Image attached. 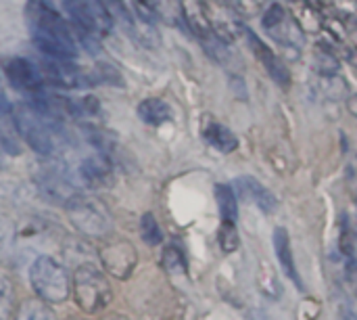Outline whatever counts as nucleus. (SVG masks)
Instances as JSON below:
<instances>
[{
  "mask_svg": "<svg viewBox=\"0 0 357 320\" xmlns=\"http://www.w3.org/2000/svg\"><path fill=\"white\" fill-rule=\"evenodd\" d=\"M25 23L31 40L48 59L75 61L79 54L77 40L71 25L65 17L54 10L46 0H27L25 4Z\"/></svg>",
  "mask_w": 357,
  "mask_h": 320,
  "instance_id": "obj_1",
  "label": "nucleus"
},
{
  "mask_svg": "<svg viewBox=\"0 0 357 320\" xmlns=\"http://www.w3.org/2000/svg\"><path fill=\"white\" fill-rule=\"evenodd\" d=\"M29 283L44 302L59 304L69 298L67 268L54 258H48V256L36 258L29 268Z\"/></svg>",
  "mask_w": 357,
  "mask_h": 320,
  "instance_id": "obj_2",
  "label": "nucleus"
},
{
  "mask_svg": "<svg viewBox=\"0 0 357 320\" xmlns=\"http://www.w3.org/2000/svg\"><path fill=\"white\" fill-rule=\"evenodd\" d=\"M73 296L75 304L86 314H96L111 304L113 291L102 272H98L94 266L82 264L73 275Z\"/></svg>",
  "mask_w": 357,
  "mask_h": 320,
  "instance_id": "obj_3",
  "label": "nucleus"
},
{
  "mask_svg": "<svg viewBox=\"0 0 357 320\" xmlns=\"http://www.w3.org/2000/svg\"><path fill=\"white\" fill-rule=\"evenodd\" d=\"M21 138L40 155L54 153V122L38 113L31 105H21L13 111Z\"/></svg>",
  "mask_w": 357,
  "mask_h": 320,
  "instance_id": "obj_4",
  "label": "nucleus"
},
{
  "mask_svg": "<svg viewBox=\"0 0 357 320\" xmlns=\"http://www.w3.org/2000/svg\"><path fill=\"white\" fill-rule=\"evenodd\" d=\"M73 25L86 36H105L113 29V15L105 0H63Z\"/></svg>",
  "mask_w": 357,
  "mask_h": 320,
  "instance_id": "obj_5",
  "label": "nucleus"
},
{
  "mask_svg": "<svg viewBox=\"0 0 357 320\" xmlns=\"http://www.w3.org/2000/svg\"><path fill=\"white\" fill-rule=\"evenodd\" d=\"M69 222L88 237H102L111 231V218L102 205L88 197H75L69 205H65Z\"/></svg>",
  "mask_w": 357,
  "mask_h": 320,
  "instance_id": "obj_6",
  "label": "nucleus"
},
{
  "mask_svg": "<svg viewBox=\"0 0 357 320\" xmlns=\"http://www.w3.org/2000/svg\"><path fill=\"white\" fill-rule=\"evenodd\" d=\"M98 258H100L102 268L119 281H126L134 272L136 262H138V254L134 245L126 239L105 241L98 247Z\"/></svg>",
  "mask_w": 357,
  "mask_h": 320,
  "instance_id": "obj_7",
  "label": "nucleus"
},
{
  "mask_svg": "<svg viewBox=\"0 0 357 320\" xmlns=\"http://www.w3.org/2000/svg\"><path fill=\"white\" fill-rule=\"evenodd\" d=\"M2 69H4V75L8 78V82L29 94V96H36L42 92L44 88V78H42V71L38 65H33L29 59H23V57H8L2 61Z\"/></svg>",
  "mask_w": 357,
  "mask_h": 320,
  "instance_id": "obj_8",
  "label": "nucleus"
},
{
  "mask_svg": "<svg viewBox=\"0 0 357 320\" xmlns=\"http://www.w3.org/2000/svg\"><path fill=\"white\" fill-rule=\"evenodd\" d=\"M243 29H245V34H247V38H249V44H251L253 52L257 54V59L261 61V65L266 67V71L270 73V78H272L278 86L289 88V84H291V73H289L287 65L274 54V50H272L261 38H257V36H255L251 29H247L245 25H243Z\"/></svg>",
  "mask_w": 357,
  "mask_h": 320,
  "instance_id": "obj_9",
  "label": "nucleus"
},
{
  "mask_svg": "<svg viewBox=\"0 0 357 320\" xmlns=\"http://www.w3.org/2000/svg\"><path fill=\"white\" fill-rule=\"evenodd\" d=\"M182 13L186 17V23L190 25L192 34L201 40L209 38L213 34L211 29V17H209V4L205 0H180Z\"/></svg>",
  "mask_w": 357,
  "mask_h": 320,
  "instance_id": "obj_10",
  "label": "nucleus"
},
{
  "mask_svg": "<svg viewBox=\"0 0 357 320\" xmlns=\"http://www.w3.org/2000/svg\"><path fill=\"white\" fill-rule=\"evenodd\" d=\"M236 187H238V191H241L249 201H253L264 214H272V212L276 210L278 201H276L274 193H272L270 189H266L261 182H257L255 178H251V176H241V178L236 180Z\"/></svg>",
  "mask_w": 357,
  "mask_h": 320,
  "instance_id": "obj_11",
  "label": "nucleus"
},
{
  "mask_svg": "<svg viewBox=\"0 0 357 320\" xmlns=\"http://www.w3.org/2000/svg\"><path fill=\"white\" fill-rule=\"evenodd\" d=\"M272 241H274V249H276V256H278V262L284 270V275L301 289V279H299V272H297V266H295V258H293V249H291V239H289V233L287 228L278 226L272 235Z\"/></svg>",
  "mask_w": 357,
  "mask_h": 320,
  "instance_id": "obj_12",
  "label": "nucleus"
},
{
  "mask_svg": "<svg viewBox=\"0 0 357 320\" xmlns=\"http://www.w3.org/2000/svg\"><path fill=\"white\" fill-rule=\"evenodd\" d=\"M40 191L46 199H50L52 203H59V205H69L75 197H79V193L75 191L73 184H69L65 178L61 176H44L40 180Z\"/></svg>",
  "mask_w": 357,
  "mask_h": 320,
  "instance_id": "obj_13",
  "label": "nucleus"
},
{
  "mask_svg": "<svg viewBox=\"0 0 357 320\" xmlns=\"http://www.w3.org/2000/svg\"><path fill=\"white\" fill-rule=\"evenodd\" d=\"M0 147L8 155H19L21 153V134L15 122V115L10 107L0 113Z\"/></svg>",
  "mask_w": 357,
  "mask_h": 320,
  "instance_id": "obj_14",
  "label": "nucleus"
},
{
  "mask_svg": "<svg viewBox=\"0 0 357 320\" xmlns=\"http://www.w3.org/2000/svg\"><path fill=\"white\" fill-rule=\"evenodd\" d=\"M203 138L220 153H232L238 147V138L232 134V130H228L222 124H207L203 130Z\"/></svg>",
  "mask_w": 357,
  "mask_h": 320,
  "instance_id": "obj_15",
  "label": "nucleus"
},
{
  "mask_svg": "<svg viewBox=\"0 0 357 320\" xmlns=\"http://www.w3.org/2000/svg\"><path fill=\"white\" fill-rule=\"evenodd\" d=\"M79 174L82 178L92 184V187H98V184H105L107 178L111 176V161L105 157V155H94V157H88L82 161L79 166Z\"/></svg>",
  "mask_w": 357,
  "mask_h": 320,
  "instance_id": "obj_16",
  "label": "nucleus"
},
{
  "mask_svg": "<svg viewBox=\"0 0 357 320\" xmlns=\"http://www.w3.org/2000/svg\"><path fill=\"white\" fill-rule=\"evenodd\" d=\"M138 117L149 126H161L172 119V107L161 99H146L138 105Z\"/></svg>",
  "mask_w": 357,
  "mask_h": 320,
  "instance_id": "obj_17",
  "label": "nucleus"
},
{
  "mask_svg": "<svg viewBox=\"0 0 357 320\" xmlns=\"http://www.w3.org/2000/svg\"><path fill=\"white\" fill-rule=\"evenodd\" d=\"M203 42V48H205V52L215 61V63H220V65H224V67H230L234 61H236V54L232 52V48H230V44H226L224 40H220V38H215L213 34L209 36V38H205V40H201Z\"/></svg>",
  "mask_w": 357,
  "mask_h": 320,
  "instance_id": "obj_18",
  "label": "nucleus"
},
{
  "mask_svg": "<svg viewBox=\"0 0 357 320\" xmlns=\"http://www.w3.org/2000/svg\"><path fill=\"white\" fill-rule=\"evenodd\" d=\"M215 199H218V205H220L222 220H226V222H236L238 203H236V195H234L232 187H230V184H218V187H215Z\"/></svg>",
  "mask_w": 357,
  "mask_h": 320,
  "instance_id": "obj_19",
  "label": "nucleus"
},
{
  "mask_svg": "<svg viewBox=\"0 0 357 320\" xmlns=\"http://www.w3.org/2000/svg\"><path fill=\"white\" fill-rule=\"evenodd\" d=\"M15 320H54V314L44 304V300H25L17 308Z\"/></svg>",
  "mask_w": 357,
  "mask_h": 320,
  "instance_id": "obj_20",
  "label": "nucleus"
},
{
  "mask_svg": "<svg viewBox=\"0 0 357 320\" xmlns=\"http://www.w3.org/2000/svg\"><path fill=\"white\" fill-rule=\"evenodd\" d=\"M257 283H259V289H261L268 298H274V300L280 298V293H282L280 283H278L274 270H272L266 262H261V268H259V272H257Z\"/></svg>",
  "mask_w": 357,
  "mask_h": 320,
  "instance_id": "obj_21",
  "label": "nucleus"
},
{
  "mask_svg": "<svg viewBox=\"0 0 357 320\" xmlns=\"http://www.w3.org/2000/svg\"><path fill=\"white\" fill-rule=\"evenodd\" d=\"M140 237H142V241H144L146 245H151V247L161 245V241H163V233H161V228H159L155 216L149 214V212H146V214L142 216V220H140Z\"/></svg>",
  "mask_w": 357,
  "mask_h": 320,
  "instance_id": "obj_22",
  "label": "nucleus"
},
{
  "mask_svg": "<svg viewBox=\"0 0 357 320\" xmlns=\"http://www.w3.org/2000/svg\"><path fill=\"white\" fill-rule=\"evenodd\" d=\"M220 245H222V252L224 254H232L238 249L241 245V237H238V231L234 226V222H226L222 220V228H220Z\"/></svg>",
  "mask_w": 357,
  "mask_h": 320,
  "instance_id": "obj_23",
  "label": "nucleus"
},
{
  "mask_svg": "<svg viewBox=\"0 0 357 320\" xmlns=\"http://www.w3.org/2000/svg\"><path fill=\"white\" fill-rule=\"evenodd\" d=\"M163 268L172 275H178V272H186V260H184V254L180 252V247L176 245H167L165 252H163Z\"/></svg>",
  "mask_w": 357,
  "mask_h": 320,
  "instance_id": "obj_24",
  "label": "nucleus"
},
{
  "mask_svg": "<svg viewBox=\"0 0 357 320\" xmlns=\"http://www.w3.org/2000/svg\"><path fill=\"white\" fill-rule=\"evenodd\" d=\"M13 296H15L13 283L8 281V277L0 275V320L10 319V312H13Z\"/></svg>",
  "mask_w": 357,
  "mask_h": 320,
  "instance_id": "obj_25",
  "label": "nucleus"
},
{
  "mask_svg": "<svg viewBox=\"0 0 357 320\" xmlns=\"http://www.w3.org/2000/svg\"><path fill=\"white\" fill-rule=\"evenodd\" d=\"M287 17H289L287 8H284L282 4L274 2V4H270V6H268V10L264 13L261 25H264V29H266V31H270V29L278 27V25H280V23H282Z\"/></svg>",
  "mask_w": 357,
  "mask_h": 320,
  "instance_id": "obj_26",
  "label": "nucleus"
},
{
  "mask_svg": "<svg viewBox=\"0 0 357 320\" xmlns=\"http://www.w3.org/2000/svg\"><path fill=\"white\" fill-rule=\"evenodd\" d=\"M15 243V224L6 216H0V254L10 249Z\"/></svg>",
  "mask_w": 357,
  "mask_h": 320,
  "instance_id": "obj_27",
  "label": "nucleus"
},
{
  "mask_svg": "<svg viewBox=\"0 0 357 320\" xmlns=\"http://www.w3.org/2000/svg\"><path fill=\"white\" fill-rule=\"evenodd\" d=\"M316 65L322 75H337V71H339V63L328 52H322V50L316 52Z\"/></svg>",
  "mask_w": 357,
  "mask_h": 320,
  "instance_id": "obj_28",
  "label": "nucleus"
},
{
  "mask_svg": "<svg viewBox=\"0 0 357 320\" xmlns=\"http://www.w3.org/2000/svg\"><path fill=\"white\" fill-rule=\"evenodd\" d=\"M347 283L354 291V296L357 298V262L356 260H349L347 264Z\"/></svg>",
  "mask_w": 357,
  "mask_h": 320,
  "instance_id": "obj_29",
  "label": "nucleus"
},
{
  "mask_svg": "<svg viewBox=\"0 0 357 320\" xmlns=\"http://www.w3.org/2000/svg\"><path fill=\"white\" fill-rule=\"evenodd\" d=\"M347 107H349V111H351L354 115H357V94L349 96V101H347Z\"/></svg>",
  "mask_w": 357,
  "mask_h": 320,
  "instance_id": "obj_30",
  "label": "nucleus"
},
{
  "mask_svg": "<svg viewBox=\"0 0 357 320\" xmlns=\"http://www.w3.org/2000/svg\"><path fill=\"white\" fill-rule=\"evenodd\" d=\"M8 109V103H6V96L2 94V90H0V113L2 111H6Z\"/></svg>",
  "mask_w": 357,
  "mask_h": 320,
  "instance_id": "obj_31",
  "label": "nucleus"
},
{
  "mask_svg": "<svg viewBox=\"0 0 357 320\" xmlns=\"http://www.w3.org/2000/svg\"><path fill=\"white\" fill-rule=\"evenodd\" d=\"M102 320H128L123 314H109L107 319H102Z\"/></svg>",
  "mask_w": 357,
  "mask_h": 320,
  "instance_id": "obj_32",
  "label": "nucleus"
}]
</instances>
